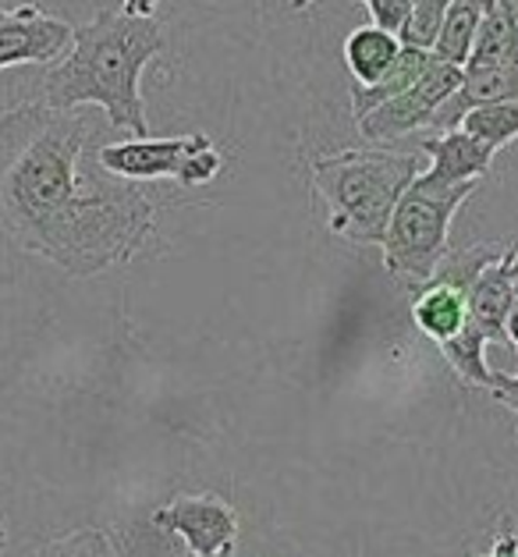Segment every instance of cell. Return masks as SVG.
Returning <instances> with one entry per match:
<instances>
[{
    "instance_id": "1",
    "label": "cell",
    "mask_w": 518,
    "mask_h": 557,
    "mask_svg": "<svg viewBox=\"0 0 518 557\" xmlns=\"http://www.w3.org/2000/svg\"><path fill=\"white\" fill-rule=\"evenodd\" d=\"M89 139L78 111L33 100L0 114V231L72 277L135 260L157 231L153 199L89 160Z\"/></svg>"
},
{
    "instance_id": "2",
    "label": "cell",
    "mask_w": 518,
    "mask_h": 557,
    "mask_svg": "<svg viewBox=\"0 0 518 557\" xmlns=\"http://www.w3.org/2000/svg\"><path fill=\"white\" fill-rule=\"evenodd\" d=\"M163 50V25L157 18H132L125 11H100L78 25L72 50L64 53L39 86V103L53 111L100 107L111 128L149 139L143 103V72Z\"/></svg>"
},
{
    "instance_id": "3",
    "label": "cell",
    "mask_w": 518,
    "mask_h": 557,
    "mask_svg": "<svg viewBox=\"0 0 518 557\" xmlns=\"http://www.w3.org/2000/svg\"><path fill=\"white\" fill-rule=\"evenodd\" d=\"M419 153L345 149L312 160V185L326 202V227L356 246H380L405 188L419 178Z\"/></svg>"
},
{
    "instance_id": "4",
    "label": "cell",
    "mask_w": 518,
    "mask_h": 557,
    "mask_svg": "<svg viewBox=\"0 0 518 557\" xmlns=\"http://www.w3.org/2000/svg\"><path fill=\"white\" fill-rule=\"evenodd\" d=\"M476 193V182L469 185H437L427 174L405 188L398 207L391 213V224L384 231V267L387 274L427 284L437 274L441 260L447 256V231L458 207Z\"/></svg>"
},
{
    "instance_id": "5",
    "label": "cell",
    "mask_w": 518,
    "mask_h": 557,
    "mask_svg": "<svg viewBox=\"0 0 518 557\" xmlns=\"http://www.w3.org/2000/svg\"><path fill=\"white\" fill-rule=\"evenodd\" d=\"M461 78H466V67H455L433 58L412 89H405L402 97L380 103L377 111L359 117V135L366 143H394L419 128H430L441 107L455 97Z\"/></svg>"
},
{
    "instance_id": "6",
    "label": "cell",
    "mask_w": 518,
    "mask_h": 557,
    "mask_svg": "<svg viewBox=\"0 0 518 557\" xmlns=\"http://www.w3.org/2000/svg\"><path fill=\"white\" fill-rule=\"evenodd\" d=\"M153 525L178 536L188 554L217 557L231 554L238 543V515L217 494H185L153 511Z\"/></svg>"
},
{
    "instance_id": "7",
    "label": "cell",
    "mask_w": 518,
    "mask_h": 557,
    "mask_svg": "<svg viewBox=\"0 0 518 557\" xmlns=\"http://www.w3.org/2000/svg\"><path fill=\"white\" fill-rule=\"evenodd\" d=\"M75 25L39 4L0 8V72L18 64H58L72 50Z\"/></svg>"
},
{
    "instance_id": "8",
    "label": "cell",
    "mask_w": 518,
    "mask_h": 557,
    "mask_svg": "<svg viewBox=\"0 0 518 557\" xmlns=\"http://www.w3.org/2000/svg\"><path fill=\"white\" fill-rule=\"evenodd\" d=\"M210 135L193 132L178 139H128V143H107L97 149V164L121 182H157L174 178L182 182L188 160L199 146H207Z\"/></svg>"
},
{
    "instance_id": "9",
    "label": "cell",
    "mask_w": 518,
    "mask_h": 557,
    "mask_svg": "<svg viewBox=\"0 0 518 557\" xmlns=\"http://www.w3.org/2000/svg\"><path fill=\"white\" fill-rule=\"evenodd\" d=\"M483 103H518V67L511 64H466V78L455 89V97L447 100L437 117H433L430 132H455L472 107Z\"/></svg>"
},
{
    "instance_id": "10",
    "label": "cell",
    "mask_w": 518,
    "mask_h": 557,
    "mask_svg": "<svg viewBox=\"0 0 518 557\" xmlns=\"http://www.w3.org/2000/svg\"><path fill=\"white\" fill-rule=\"evenodd\" d=\"M419 153L430 157V171H422V174H427L430 182H437V185L480 182L490 174V164H494V149L476 143L472 135H466L461 128L433 135V139H422Z\"/></svg>"
},
{
    "instance_id": "11",
    "label": "cell",
    "mask_w": 518,
    "mask_h": 557,
    "mask_svg": "<svg viewBox=\"0 0 518 557\" xmlns=\"http://www.w3.org/2000/svg\"><path fill=\"white\" fill-rule=\"evenodd\" d=\"M469 320L480 327L486 342L504 345L508 342V317L518 309L515 306V284H511V267H508V249L501 252L497 263H490L480 277L472 281L466 295Z\"/></svg>"
},
{
    "instance_id": "12",
    "label": "cell",
    "mask_w": 518,
    "mask_h": 557,
    "mask_svg": "<svg viewBox=\"0 0 518 557\" xmlns=\"http://www.w3.org/2000/svg\"><path fill=\"white\" fill-rule=\"evenodd\" d=\"M466 295L469 292L455 288V284H444L437 277H430L427 284H422V292L416 295V302H412L416 327L427 337H433L437 345H444L447 337H455L461 327H466V320H469Z\"/></svg>"
},
{
    "instance_id": "13",
    "label": "cell",
    "mask_w": 518,
    "mask_h": 557,
    "mask_svg": "<svg viewBox=\"0 0 518 557\" xmlns=\"http://www.w3.org/2000/svg\"><path fill=\"white\" fill-rule=\"evenodd\" d=\"M398 53L402 39L377 29V25H362L345 39V64L356 86H377L391 72V64L398 61Z\"/></svg>"
},
{
    "instance_id": "14",
    "label": "cell",
    "mask_w": 518,
    "mask_h": 557,
    "mask_svg": "<svg viewBox=\"0 0 518 557\" xmlns=\"http://www.w3.org/2000/svg\"><path fill=\"white\" fill-rule=\"evenodd\" d=\"M430 61H433V53L430 50H422V47H405L402 44V53H398V61L391 64V72L380 78L377 86H356L351 89V114H356V121L359 117H366L370 111H377L380 103H387V100H394V97H402L405 89H412L419 78H422V72L430 67Z\"/></svg>"
},
{
    "instance_id": "15",
    "label": "cell",
    "mask_w": 518,
    "mask_h": 557,
    "mask_svg": "<svg viewBox=\"0 0 518 557\" xmlns=\"http://www.w3.org/2000/svg\"><path fill=\"white\" fill-rule=\"evenodd\" d=\"M469 64H511L518 67V11L515 0L483 11V25L476 33Z\"/></svg>"
},
{
    "instance_id": "16",
    "label": "cell",
    "mask_w": 518,
    "mask_h": 557,
    "mask_svg": "<svg viewBox=\"0 0 518 557\" xmlns=\"http://www.w3.org/2000/svg\"><path fill=\"white\" fill-rule=\"evenodd\" d=\"M483 25V4L480 0H455L447 8V15L441 22V33L433 39L430 53L444 64H455V67H466L469 64V53L476 47V33Z\"/></svg>"
},
{
    "instance_id": "17",
    "label": "cell",
    "mask_w": 518,
    "mask_h": 557,
    "mask_svg": "<svg viewBox=\"0 0 518 557\" xmlns=\"http://www.w3.org/2000/svg\"><path fill=\"white\" fill-rule=\"evenodd\" d=\"M486 337L480 334L472 320H466L455 337H447L441 345V356L447 359V366L466 380L472 387H490V366H486Z\"/></svg>"
},
{
    "instance_id": "18",
    "label": "cell",
    "mask_w": 518,
    "mask_h": 557,
    "mask_svg": "<svg viewBox=\"0 0 518 557\" xmlns=\"http://www.w3.org/2000/svg\"><path fill=\"white\" fill-rule=\"evenodd\" d=\"M466 135H472L476 143H483L486 149H504L508 143L518 139V103H483L461 117L458 125Z\"/></svg>"
},
{
    "instance_id": "19",
    "label": "cell",
    "mask_w": 518,
    "mask_h": 557,
    "mask_svg": "<svg viewBox=\"0 0 518 557\" xmlns=\"http://www.w3.org/2000/svg\"><path fill=\"white\" fill-rule=\"evenodd\" d=\"M29 557H118V550L103 529H75V533L39 543Z\"/></svg>"
},
{
    "instance_id": "20",
    "label": "cell",
    "mask_w": 518,
    "mask_h": 557,
    "mask_svg": "<svg viewBox=\"0 0 518 557\" xmlns=\"http://www.w3.org/2000/svg\"><path fill=\"white\" fill-rule=\"evenodd\" d=\"M452 4H455V0H412V22H408V29L402 33V44L430 50Z\"/></svg>"
},
{
    "instance_id": "21",
    "label": "cell",
    "mask_w": 518,
    "mask_h": 557,
    "mask_svg": "<svg viewBox=\"0 0 518 557\" xmlns=\"http://www.w3.org/2000/svg\"><path fill=\"white\" fill-rule=\"evenodd\" d=\"M362 4L370 8V18L377 29H384L398 39L408 29V22H412V0H362Z\"/></svg>"
},
{
    "instance_id": "22",
    "label": "cell",
    "mask_w": 518,
    "mask_h": 557,
    "mask_svg": "<svg viewBox=\"0 0 518 557\" xmlns=\"http://www.w3.org/2000/svg\"><path fill=\"white\" fill-rule=\"evenodd\" d=\"M494 398L504 405V409H511L515 419H518V373H497L490 370V387H486Z\"/></svg>"
},
{
    "instance_id": "23",
    "label": "cell",
    "mask_w": 518,
    "mask_h": 557,
    "mask_svg": "<svg viewBox=\"0 0 518 557\" xmlns=\"http://www.w3.org/2000/svg\"><path fill=\"white\" fill-rule=\"evenodd\" d=\"M483 557H518V533L515 529H504V533L490 543V550Z\"/></svg>"
},
{
    "instance_id": "24",
    "label": "cell",
    "mask_w": 518,
    "mask_h": 557,
    "mask_svg": "<svg viewBox=\"0 0 518 557\" xmlns=\"http://www.w3.org/2000/svg\"><path fill=\"white\" fill-rule=\"evenodd\" d=\"M125 15L132 18H153V11H157V0H125Z\"/></svg>"
},
{
    "instance_id": "25",
    "label": "cell",
    "mask_w": 518,
    "mask_h": 557,
    "mask_svg": "<svg viewBox=\"0 0 518 557\" xmlns=\"http://www.w3.org/2000/svg\"><path fill=\"white\" fill-rule=\"evenodd\" d=\"M508 267H511V284H515V306H518V246L508 249Z\"/></svg>"
},
{
    "instance_id": "26",
    "label": "cell",
    "mask_w": 518,
    "mask_h": 557,
    "mask_svg": "<svg viewBox=\"0 0 518 557\" xmlns=\"http://www.w3.org/2000/svg\"><path fill=\"white\" fill-rule=\"evenodd\" d=\"M508 342L518 348V309H515L511 317H508Z\"/></svg>"
},
{
    "instance_id": "27",
    "label": "cell",
    "mask_w": 518,
    "mask_h": 557,
    "mask_svg": "<svg viewBox=\"0 0 518 557\" xmlns=\"http://www.w3.org/2000/svg\"><path fill=\"white\" fill-rule=\"evenodd\" d=\"M4 547H8V525L0 519V557H4Z\"/></svg>"
},
{
    "instance_id": "28",
    "label": "cell",
    "mask_w": 518,
    "mask_h": 557,
    "mask_svg": "<svg viewBox=\"0 0 518 557\" xmlns=\"http://www.w3.org/2000/svg\"><path fill=\"white\" fill-rule=\"evenodd\" d=\"M309 4H312V0H292V8H295V11H303V8H309Z\"/></svg>"
},
{
    "instance_id": "29",
    "label": "cell",
    "mask_w": 518,
    "mask_h": 557,
    "mask_svg": "<svg viewBox=\"0 0 518 557\" xmlns=\"http://www.w3.org/2000/svg\"><path fill=\"white\" fill-rule=\"evenodd\" d=\"M480 4H483V11H486V8H497V4H504V0H480Z\"/></svg>"
},
{
    "instance_id": "30",
    "label": "cell",
    "mask_w": 518,
    "mask_h": 557,
    "mask_svg": "<svg viewBox=\"0 0 518 557\" xmlns=\"http://www.w3.org/2000/svg\"><path fill=\"white\" fill-rule=\"evenodd\" d=\"M185 557H199V554H185ZM217 557H231V554H217Z\"/></svg>"
},
{
    "instance_id": "31",
    "label": "cell",
    "mask_w": 518,
    "mask_h": 557,
    "mask_svg": "<svg viewBox=\"0 0 518 557\" xmlns=\"http://www.w3.org/2000/svg\"><path fill=\"white\" fill-rule=\"evenodd\" d=\"M515 11H518V0H515Z\"/></svg>"
}]
</instances>
